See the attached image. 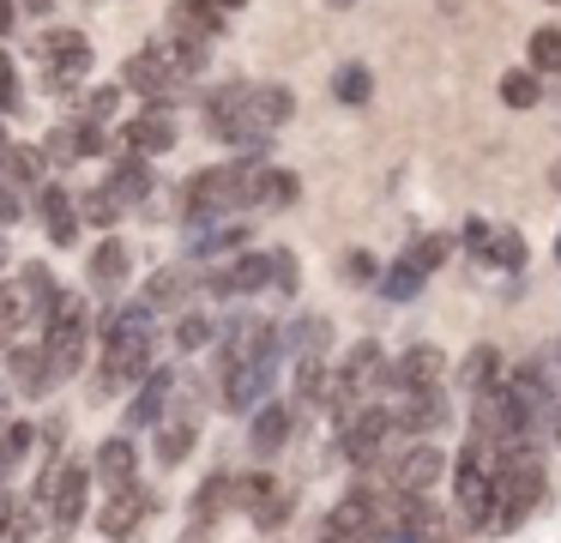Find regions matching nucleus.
<instances>
[{"label":"nucleus","mask_w":561,"mask_h":543,"mask_svg":"<svg viewBox=\"0 0 561 543\" xmlns=\"http://www.w3.org/2000/svg\"><path fill=\"white\" fill-rule=\"evenodd\" d=\"M254 157H236V163H211L199 176L182 181V217L199 224V217H248L254 212Z\"/></svg>","instance_id":"obj_1"},{"label":"nucleus","mask_w":561,"mask_h":543,"mask_svg":"<svg viewBox=\"0 0 561 543\" xmlns=\"http://www.w3.org/2000/svg\"><path fill=\"white\" fill-rule=\"evenodd\" d=\"M85 344H91V320H85V302L73 296V290H55V302L43 308V374H49V386L73 381L79 369H85Z\"/></svg>","instance_id":"obj_2"},{"label":"nucleus","mask_w":561,"mask_h":543,"mask_svg":"<svg viewBox=\"0 0 561 543\" xmlns=\"http://www.w3.org/2000/svg\"><path fill=\"white\" fill-rule=\"evenodd\" d=\"M411 446V434L392 422V410L387 405H363V410H351L344 417V434H339V453H344V465H356V471H375V465H392V459Z\"/></svg>","instance_id":"obj_3"},{"label":"nucleus","mask_w":561,"mask_h":543,"mask_svg":"<svg viewBox=\"0 0 561 543\" xmlns=\"http://www.w3.org/2000/svg\"><path fill=\"white\" fill-rule=\"evenodd\" d=\"M513 459H501L495 446H483L471 434V441L459 446V465H453V507H459L465 519H471L477 531L489 525V507H495V483H501V471H507Z\"/></svg>","instance_id":"obj_4"},{"label":"nucleus","mask_w":561,"mask_h":543,"mask_svg":"<svg viewBox=\"0 0 561 543\" xmlns=\"http://www.w3.org/2000/svg\"><path fill=\"white\" fill-rule=\"evenodd\" d=\"M543 495H549L543 465H537V459H513V465L501 471V483H495V507H489L483 531H519L525 519L543 507Z\"/></svg>","instance_id":"obj_5"},{"label":"nucleus","mask_w":561,"mask_h":543,"mask_svg":"<svg viewBox=\"0 0 561 543\" xmlns=\"http://www.w3.org/2000/svg\"><path fill=\"white\" fill-rule=\"evenodd\" d=\"M37 60H43V84H49L55 97H67L79 79L91 72V43H85V31H73V24H61V31H43L37 36Z\"/></svg>","instance_id":"obj_6"},{"label":"nucleus","mask_w":561,"mask_h":543,"mask_svg":"<svg viewBox=\"0 0 561 543\" xmlns=\"http://www.w3.org/2000/svg\"><path fill=\"white\" fill-rule=\"evenodd\" d=\"M278 357L284 350H260V357L236 362V369H224V410H236V417H254L260 405L272 398V374H278Z\"/></svg>","instance_id":"obj_7"},{"label":"nucleus","mask_w":561,"mask_h":543,"mask_svg":"<svg viewBox=\"0 0 561 543\" xmlns=\"http://www.w3.org/2000/svg\"><path fill=\"white\" fill-rule=\"evenodd\" d=\"M465 253H471L477 265H489V272H519L525 265V236L513 224H489V217H471V224L459 229Z\"/></svg>","instance_id":"obj_8"},{"label":"nucleus","mask_w":561,"mask_h":543,"mask_svg":"<svg viewBox=\"0 0 561 543\" xmlns=\"http://www.w3.org/2000/svg\"><path fill=\"white\" fill-rule=\"evenodd\" d=\"M387 386L392 393H435V386H447V350L440 344L399 350V362H387Z\"/></svg>","instance_id":"obj_9"},{"label":"nucleus","mask_w":561,"mask_h":543,"mask_svg":"<svg viewBox=\"0 0 561 543\" xmlns=\"http://www.w3.org/2000/svg\"><path fill=\"white\" fill-rule=\"evenodd\" d=\"M248 241H254L248 217H199V224H187V260L206 265V260H224V253L248 248Z\"/></svg>","instance_id":"obj_10"},{"label":"nucleus","mask_w":561,"mask_h":543,"mask_svg":"<svg viewBox=\"0 0 561 543\" xmlns=\"http://www.w3.org/2000/svg\"><path fill=\"white\" fill-rule=\"evenodd\" d=\"M122 151L139 157V163H151V157H170V151H175V115L151 103L146 115L122 121Z\"/></svg>","instance_id":"obj_11"},{"label":"nucleus","mask_w":561,"mask_h":543,"mask_svg":"<svg viewBox=\"0 0 561 543\" xmlns=\"http://www.w3.org/2000/svg\"><path fill=\"white\" fill-rule=\"evenodd\" d=\"M85 278H91V290L103 296V308H110V302L127 290V278H134V248H127V241H115V236H103L98 248H91Z\"/></svg>","instance_id":"obj_12"},{"label":"nucleus","mask_w":561,"mask_h":543,"mask_svg":"<svg viewBox=\"0 0 561 543\" xmlns=\"http://www.w3.org/2000/svg\"><path fill=\"white\" fill-rule=\"evenodd\" d=\"M387 410H392V422H399L411 441H423V434L447 429V417H453L447 386H435V393H399V405H387Z\"/></svg>","instance_id":"obj_13"},{"label":"nucleus","mask_w":561,"mask_h":543,"mask_svg":"<svg viewBox=\"0 0 561 543\" xmlns=\"http://www.w3.org/2000/svg\"><path fill=\"white\" fill-rule=\"evenodd\" d=\"M440 471H447V453H440V446H428V441H411L387 465V477H392V495H423Z\"/></svg>","instance_id":"obj_14"},{"label":"nucleus","mask_w":561,"mask_h":543,"mask_svg":"<svg viewBox=\"0 0 561 543\" xmlns=\"http://www.w3.org/2000/svg\"><path fill=\"white\" fill-rule=\"evenodd\" d=\"M151 513V495H146V483H122V489H110V501H103V513H98V531L110 543H122V538H134L139 531V519Z\"/></svg>","instance_id":"obj_15"},{"label":"nucleus","mask_w":561,"mask_h":543,"mask_svg":"<svg viewBox=\"0 0 561 543\" xmlns=\"http://www.w3.org/2000/svg\"><path fill=\"white\" fill-rule=\"evenodd\" d=\"M211 344H218V362H224V369H236V362H248V357H260V350L278 344V332H272V326L260 320V314H236V320L224 326V332L211 338Z\"/></svg>","instance_id":"obj_16"},{"label":"nucleus","mask_w":561,"mask_h":543,"mask_svg":"<svg viewBox=\"0 0 561 543\" xmlns=\"http://www.w3.org/2000/svg\"><path fill=\"white\" fill-rule=\"evenodd\" d=\"M206 296V284H199V265L194 260H182V265H163V272H151L146 278V308H182V302H199Z\"/></svg>","instance_id":"obj_17"},{"label":"nucleus","mask_w":561,"mask_h":543,"mask_svg":"<svg viewBox=\"0 0 561 543\" xmlns=\"http://www.w3.org/2000/svg\"><path fill=\"white\" fill-rule=\"evenodd\" d=\"M290 429H296V410L278 405V398H266V405L248 417V453H254V459H278L284 446H290Z\"/></svg>","instance_id":"obj_18"},{"label":"nucleus","mask_w":561,"mask_h":543,"mask_svg":"<svg viewBox=\"0 0 561 543\" xmlns=\"http://www.w3.org/2000/svg\"><path fill=\"white\" fill-rule=\"evenodd\" d=\"M85 471L103 483V495H110V489H122V483L139 477V446L127 441V434H110V441H98V453H91Z\"/></svg>","instance_id":"obj_19"},{"label":"nucleus","mask_w":561,"mask_h":543,"mask_svg":"<svg viewBox=\"0 0 561 543\" xmlns=\"http://www.w3.org/2000/svg\"><path fill=\"white\" fill-rule=\"evenodd\" d=\"M327 531H339V538H375L380 531V495L375 489H351L327 513Z\"/></svg>","instance_id":"obj_20"},{"label":"nucleus","mask_w":561,"mask_h":543,"mask_svg":"<svg viewBox=\"0 0 561 543\" xmlns=\"http://www.w3.org/2000/svg\"><path fill=\"white\" fill-rule=\"evenodd\" d=\"M127 84H134V91L146 97V103H158V109L170 103V97H182V91H187V84L175 79V72L163 67V60L151 55V48H139V55L127 60Z\"/></svg>","instance_id":"obj_21"},{"label":"nucleus","mask_w":561,"mask_h":543,"mask_svg":"<svg viewBox=\"0 0 561 543\" xmlns=\"http://www.w3.org/2000/svg\"><path fill=\"white\" fill-rule=\"evenodd\" d=\"M278 350H290L296 362H320L332 350V320H327V314H296V320L284 326Z\"/></svg>","instance_id":"obj_22"},{"label":"nucleus","mask_w":561,"mask_h":543,"mask_svg":"<svg viewBox=\"0 0 561 543\" xmlns=\"http://www.w3.org/2000/svg\"><path fill=\"white\" fill-rule=\"evenodd\" d=\"M290 115H296L290 84H248V121H254V133H266V139H272Z\"/></svg>","instance_id":"obj_23"},{"label":"nucleus","mask_w":561,"mask_h":543,"mask_svg":"<svg viewBox=\"0 0 561 543\" xmlns=\"http://www.w3.org/2000/svg\"><path fill=\"white\" fill-rule=\"evenodd\" d=\"M170 393H175V374L170 369H151L146 381H139V398L127 405V429H151V422H163Z\"/></svg>","instance_id":"obj_24"},{"label":"nucleus","mask_w":561,"mask_h":543,"mask_svg":"<svg viewBox=\"0 0 561 543\" xmlns=\"http://www.w3.org/2000/svg\"><path fill=\"white\" fill-rule=\"evenodd\" d=\"M224 31V12L211 0H170V36H187V43H211Z\"/></svg>","instance_id":"obj_25"},{"label":"nucleus","mask_w":561,"mask_h":543,"mask_svg":"<svg viewBox=\"0 0 561 543\" xmlns=\"http://www.w3.org/2000/svg\"><path fill=\"white\" fill-rule=\"evenodd\" d=\"M146 48H151V55H158L182 84H194L199 72H206V48H211V43H187V36H170V31H163L158 43H146Z\"/></svg>","instance_id":"obj_26"},{"label":"nucleus","mask_w":561,"mask_h":543,"mask_svg":"<svg viewBox=\"0 0 561 543\" xmlns=\"http://www.w3.org/2000/svg\"><path fill=\"white\" fill-rule=\"evenodd\" d=\"M103 193H110L115 205H146L151 200V163H139V157H122V163L110 169V181H103Z\"/></svg>","instance_id":"obj_27"},{"label":"nucleus","mask_w":561,"mask_h":543,"mask_svg":"<svg viewBox=\"0 0 561 543\" xmlns=\"http://www.w3.org/2000/svg\"><path fill=\"white\" fill-rule=\"evenodd\" d=\"M37 212H43L49 241H61V248H67V241L79 236V212H73V193H67V188H55V181H49V188L37 193Z\"/></svg>","instance_id":"obj_28"},{"label":"nucleus","mask_w":561,"mask_h":543,"mask_svg":"<svg viewBox=\"0 0 561 543\" xmlns=\"http://www.w3.org/2000/svg\"><path fill=\"white\" fill-rule=\"evenodd\" d=\"M296 200H302V181H296L290 169L260 163V176H254V205H260V212H290Z\"/></svg>","instance_id":"obj_29"},{"label":"nucleus","mask_w":561,"mask_h":543,"mask_svg":"<svg viewBox=\"0 0 561 543\" xmlns=\"http://www.w3.org/2000/svg\"><path fill=\"white\" fill-rule=\"evenodd\" d=\"M332 97H339L344 109H368L375 103V72H368L363 60H339V72H332Z\"/></svg>","instance_id":"obj_30"},{"label":"nucleus","mask_w":561,"mask_h":543,"mask_svg":"<svg viewBox=\"0 0 561 543\" xmlns=\"http://www.w3.org/2000/svg\"><path fill=\"white\" fill-rule=\"evenodd\" d=\"M459 386H465L471 398L489 393V386H501V350H495V344H477L471 357L459 362Z\"/></svg>","instance_id":"obj_31"},{"label":"nucleus","mask_w":561,"mask_h":543,"mask_svg":"<svg viewBox=\"0 0 561 543\" xmlns=\"http://www.w3.org/2000/svg\"><path fill=\"white\" fill-rule=\"evenodd\" d=\"M13 284H19V302H25V320H43V308H49L55 290H61L49 265H25V272L13 278Z\"/></svg>","instance_id":"obj_32"},{"label":"nucleus","mask_w":561,"mask_h":543,"mask_svg":"<svg viewBox=\"0 0 561 543\" xmlns=\"http://www.w3.org/2000/svg\"><path fill=\"white\" fill-rule=\"evenodd\" d=\"M7 374H13L25 393H49V374H43V350L37 344H7Z\"/></svg>","instance_id":"obj_33"},{"label":"nucleus","mask_w":561,"mask_h":543,"mask_svg":"<svg viewBox=\"0 0 561 543\" xmlns=\"http://www.w3.org/2000/svg\"><path fill=\"white\" fill-rule=\"evenodd\" d=\"M0 176L13 181V188H31V181H43L37 145H0Z\"/></svg>","instance_id":"obj_34"},{"label":"nucleus","mask_w":561,"mask_h":543,"mask_svg":"<svg viewBox=\"0 0 561 543\" xmlns=\"http://www.w3.org/2000/svg\"><path fill=\"white\" fill-rule=\"evenodd\" d=\"M423 284H428V278L416 272L404 253H399V265H387V272H380V296H387V302H416V296H423Z\"/></svg>","instance_id":"obj_35"},{"label":"nucleus","mask_w":561,"mask_h":543,"mask_svg":"<svg viewBox=\"0 0 561 543\" xmlns=\"http://www.w3.org/2000/svg\"><path fill=\"white\" fill-rule=\"evenodd\" d=\"M272 489H278V483H272L266 471H248V477H230V507H242V513L254 519L260 507L272 501Z\"/></svg>","instance_id":"obj_36"},{"label":"nucleus","mask_w":561,"mask_h":543,"mask_svg":"<svg viewBox=\"0 0 561 543\" xmlns=\"http://www.w3.org/2000/svg\"><path fill=\"white\" fill-rule=\"evenodd\" d=\"M37 157H43V169H67V163H79V121H61V127H49V139L37 145Z\"/></svg>","instance_id":"obj_37"},{"label":"nucleus","mask_w":561,"mask_h":543,"mask_svg":"<svg viewBox=\"0 0 561 543\" xmlns=\"http://www.w3.org/2000/svg\"><path fill=\"white\" fill-rule=\"evenodd\" d=\"M501 103H507V109H537V103H543V84H537V72H531V67L501 72Z\"/></svg>","instance_id":"obj_38"},{"label":"nucleus","mask_w":561,"mask_h":543,"mask_svg":"<svg viewBox=\"0 0 561 543\" xmlns=\"http://www.w3.org/2000/svg\"><path fill=\"white\" fill-rule=\"evenodd\" d=\"M194 441H199L194 422H158V465H182L194 453Z\"/></svg>","instance_id":"obj_39"},{"label":"nucleus","mask_w":561,"mask_h":543,"mask_svg":"<svg viewBox=\"0 0 561 543\" xmlns=\"http://www.w3.org/2000/svg\"><path fill=\"white\" fill-rule=\"evenodd\" d=\"M224 507H230V477L218 471V477H206V483L194 489V519H206V525H211V519H218Z\"/></svg>","instance_id":"obj_40"},{"label":"nucleus","mask_w":561,"mask_h":543,"mask_svg":"<svg viewBox=\"0 0 561 543\" xmlns=\"http://www.w3.org/2000/svg\"><path fill=\"white\" fill-rule=\"evenodd\" d=\"M453 248H459V241H453V236H423V241H416L411 253H404V260H411L416 272L428 278V272H440V265H447V253H453Z\"/></svg>","instance_id":"obj_41"},{"label":"nucleus","mask_w":561,"mask_h":543,"mask_svg":"<svg viewBox=\"0 0 561 543\" xmlns=\"http://www.w3.org/2000/svg\"><path fill=\"white\" fill-rule=\"evenodd\" d=\"M115 109H122V84H98V91L85 97V109H79V121H91V127H110Z\"/></svg>","instance_id":"obj_42"},{"label":"nucleus","mask_w":561,"mask_h":543,"mask_svg":"<svg viewBox=\"0 0 561 543\" xmlns=\"http://www.w3.org/2000/svg\"><path fill=\"white\" fill-rule=\"evenodd\" d=\"M73 212L85 217V224H98V229H115V217H122V205H115L103 188H91L85 200H73Z\"/></svg>","instance_id":"obj_43"},{"label":"nucleus","mask_w":561,"mask_h":543,"mask_svg":"<svg viewBox=\"0 0 561 543\" xmlns=\"http://www.w3.org/2000/svg\"><path fill=\"white\" fill-rule=\"evenodd\" d=\"M19 109H25V79H19L13 55L0 48V115H19Z\"/></svg>","instance_id":"obj_44"},{"label":"nucleus","mask_w":561,"mask_h":543,"mask_svg":"<svg viewBox=\"0 0 561 543\" xmlns=\"http://www.w3.org/2000/svg\"><path fill=\"white\" fill-rule=\"evenodd\" d=\"M211 338H218V326H211L206 314H187V320L175 326V350H187V357H194V350H206Z\"/></svg>","instance_id":"obj_45"},{"label":"nucleus","mask_w":561,"mask_h":543,"mask_svg":"<svg viewBox=\"0 0 561 543\" xmlns=\"http://www.w3.org/2000/svg\"><path fill=\"white\" fill-rule=\"evenodd\" d=\"M19 326H25V302H19V284H0V344H13Z\"/></svg>","instance_id":"obj_46"},{"label":"nucleus","mask_w":561,"mask_h":543,"mask_svg":"<svg viewBox=\"0 0 561 543\" xmlns=\"http://www.w3.org/2000/svg\"><path fill=\"white\" fill-rule=\"evenodd\" d=\"M531 67L537 72H561V31H531Z\"/></svg>","instance_id":"obj_47"},{"label":"nucleus","mask_w":561,"mask_h":543,"mask_svg":"<svg viewBox=\"0 0 561 543\" xmlns=\"http://www.w3.org/2000/svg\"><path fill=\"white\" fill-rule=\"evenodd\" d=\"M25 212H31L25 188H13V181L0 176V229H19V224H25Z\"/></svg>","instance_id":"obj_48"},{"label":"nucleus","mask_w":561,"mask_h":543,"mask_svg":"<svg viewBox=\"0 0 561 543\" xmlns=\"http://www.w3.org/2000/svg\"><path fill=\"white\" fill-rule=\"evenodd\" d=\"M339 272L351 278V284H375V278H380V265H375V253H368V248H351V253L339 260Z\"/></svg>","instance_id":"obj_49"},{"label":"nucleus","mask_w":561,"mask_h":543,"mask_svg":"<svg viewBox=\"0 0 561 543\" xmlns=\"http://www.w3.org/2000/svg\"><path fill=\"white\" fill-rule=\"evenodd\" d=\"M290 513H296V495H290V489H272V501L254 513V525H260V531H272V525H284Z\"/></svg>","instance_id":"obj_50"},{"label":"nucleus","mask_w":561,"mask_h":543,"mask_svg":"<svg viewBox=\"0 0 561 543\" xmlns=\"http://www.w3.org/2000/svg\"><path fill=\"white\" fill-rule=\"evenodd\" d=\"M0 543H37V513H31V507H13V519H7Z\"/></svg>","instance_id":"obj_51"},{"label":"nucleus","mask_w":561,"mask_h":543,"mask_svg":"<svg viewBox=\"0 0 561 543\" xmlns=\"http://www.w3.org/2000/svg\"><path fill=\"white\" fill-rule=\"evenodd\" d=\"M272 284H278L284 296H296V284H302V278H296V253L290 248H272Z\"/></svg>","instance_id":"obj_52"},{"label":"nucleus","mask_w":561,"mask_h":543,"mask_svg":"<svg viewBox=\"0 0 561 543\" xmlns=\"http://www.w3.org/2000/svg\"><path fill=\"white\" fill-rule=\"evenodd\" d=\"M13 24H19V0H0V36H13Z\"/></svg>","instance_id":"obj_53"},{"label":"nucleus","mask_w":561,"mask_h":543,"mask_svg":"<svg viewBox=\"0 0 561 543\" xmlns=\"http://www.w3.org/2000/svg\"><path fill=\"white\" fill-rule=\"evenodd\" d=\"M19 12H37V19H49V12H55V0H19Z\"/></svg>","instance_id":"obj_54"},{"label":"nucleus","mask_w":561,"mask_h":543,"mask_svg":"<svg viewBox=\"0 0 561 543\" xmlns=\"http://www.w3.org/2000/svg\"><path fill=\"white\" fill-rule=\"evenodd\" d=\"M206 531H211V525H206V519H194V525H187V531H182V543H199V538H206Z\"/></svg>","instance_id":"obj_55"},{"label":"nucleus","mask_w":561,"mask_h":543,"mask_svg":"<svg viewBox=\"0 0 561 543\" xmlns=\"http://www.w3.org/2000/svg\"><path fill=\"white\" fill-rule=\"evenodd\" d=\"M13 265V241H7V229H0V272Z\"/></svg>","instance_id":"obj_56"},{"label":"nucleus","mask_w":561,"mask_h":543,"mask_svg":"<svg viewBox=\"0 0 561 543\" xmlns=\"http://www.w3.org/2000/svg\"><path fill=\"white\" fill-rule=\"evenodd\" d=\"M211 7H218V12H242L248 0H211Z\"/></svg>","instance_id":"obj_57"},{"label":"nucleus","mask_w":561,"mask_h":543,"mask_svg":"<svg viewBox=\"0 0 561 543\" xmlns=\"http://www.w3.org/2000/svg\"><path fill=\"white\" fill-rule=\"evenodd\" d=\"M320 543H368V538H339V531H327V538H320Z\"/></svg>","instance_id":"obj_58"},{"label":"nucleus","mask_w":561,"mask_h":543,"mask_svg":"<svg viewBox=\"0 0 561 543\" xmlns=\"http://www.w3.org/2000/svg\"><path fill=\"white\" fill-rule=\"evenodd\" d=\"M13 507H19V501H0V531H7V519H13Z\"/></svg>","instance_id":"obj_59"},{"label":"nucleus","mask_w":561,"mask_h":543,"mask_svg":"<svg viewBox=\"0 0 561 543\" xmlns=\"http://www.w3.org/2000/svg\"><path fill=\"white\" fill-rule=\"evenodd\" d=\"M327 7H332V12H351V7H356V0H327Z\"/></svg>","instance_id":"obj_60"},{"label":"nucleus","mask_w":561,"mask_h":543,"mask_svg":"<svg viewBox=\"0 0 561 543\" xmlns=\"http://www.w3.org/2000/svg\"><path fill=\"white\" fill-rule=\"evenodd\" d=\"M0 417H7V386H0Z\"/></svg>","instance_id":"obj_61"},{"label":"nucleus","mask_w":561,"mask_h":543,"mask_svg":"<svg viewBox=\"0 0 561 543\" xmlns=\"http://www.w3.org/2000/svg\"><path fill=\"white\" fill-rule=\"evenodd\" d=\"M556 253H561V236H556Z\"/></svg>","instance_id":"obj_62"},{"label":"nucleus","mask_w":561,"mask_h":543,"mask_svg":"<svg viewBox=\"0 0 561 543\" xmlns=\"http://www.w3.org/2000/svg\"><path fill=\"white\" fill-rule=\"evenodd\" d=\"M0 145H7V133H0Z\"/></svg>","instance_id":"obj_63"}]
</instances>
